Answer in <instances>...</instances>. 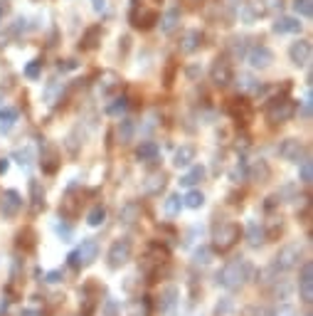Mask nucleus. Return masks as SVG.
<instances>
[{
    "label": "nucleus",
    "mask_w": 313,
    "mask_h": 316,
    "mask_svg": "<svg viewBox=\"0 0 313 316\" xmlns=\"http://www.w3.org/2000/svg\"><path fill=\"white\" fill-rule=\"evenodd\" d=\"M104 220H106V210H104L101 205H96L92 213L87 215V223L92 225V227H99V225H104Z\"/></svg>",
    "instance_id": "nucleus-31"
},
{
    "label": "nucleus",
    "mask_w": 313,
    "mask_h": 316,
    "mask_svg": "<svg viewBox=\"0 0 313 316\" xmlns=\"http://www.w3.org/2000/svg\"><path fill=\"white\" fill-rule=\"evenodd\" d=\"M57 232H59V237L64 242H69V237H72V230H69L67 225H57Z\"/></svg>",
    "instance_id": "nucleus-47"
},
{
    "label": "nucleus",
    "mask_w": 313,
    "mask_h": 316,
    "mask_svg": "<svg viewBox=\"0 0 313 316\" xmlns=\"http://www.w3.org/2000/svg\"><path fill=\"white\" fill-rule=\"evenodd\" d=\"M30 193H32V205H35V210H40V207L45 205V190H42V186H40L37 181H30Z\"/></svg>",
    "instance_id": "nucleus-30"
},
{
    "label": "nucleus",
    "mask_w": 313,
    "mask_h": 316,
    "mask_svg": "<svg viewBox=\"0 0 313 316\" xmlns=\"http://www.w3.org/2000/svg\"><path fill=\"white\" fill-rule=\"evenodd\" d=\"M126 107H129V99H126V96H119V99H113V104L106 107V112L113 114V116H119L121 112H126Z\"/></svg>",
    "instance_id": "nucleus-35"
},
{
    "label": "nucleus",
    "mask_w": 313,
    "mask_h": 316,
    "mask_svg": "<svg viewBox=\"0 0 313 316\" xmlns=\"http://www.w3.org/2000/svg\"><path fill=\"white\" fill-rule=\"evenodd\" d=\"M20 210H22V195L18 190H5L0 198V213L5 218H15Z\"/></svg>",
    "instance_id": "nucleus-8"
},
{
    "label": "nucleus",
    "mask_w": 313,
    "mask_h": 316,
    "mask_svg": "<svg viewBox=\"0 0 313 316\" xmlns=\"http://www.w3.org/2000/svg\"><path fill=\"white\" fill-rule=\"evenodd\" d=\"M244 316H269V311L264 306H249V309H244Z\"/></svg>",
    "instance_id": "nucleus-43"
},
{
    "label": "nucleus",
    "mask_w": 313,
    "mask_h": 316,
    "mask_svg": "<svg viewBox=\"0 0 313 316\" xmlns=\"http://www.w3.org/2000/svg\"><path fill=\"white\" fill-rule=\"evenodd\" d=\"M131 240L129 237H121V240H116L113 244L109 247V267L111 269H119V267H124L126 262L131 260Z\"/></svg>",
    "instance_id": "nucleus-4"
},
{
    "label": "nucleus",
    "mask_w": 313,
    "mask_h": 316,
    "mask_svg": "<svg viewBox=\"0 0 313 316\" xmlns=\"http://www.w3.org/2000/svg\"><path fill=\"white\" fill-rule=\"evenodd\" d=\"M271 316H296V309L291 304H281V306H277V309L271 311Z\"/></svg>",
    "instance_id": "nucleus-41"
},
{
    "label": "nucleus",
    "mask_w": 313,
    "mask_h": 316,
    "mask_svg": "<svg viewBox=\"0 0 313 316\" xmlns=\"http://www.w3.org/2000/svg\"><path fill=\"white\" fill-rule=\"evenodd\" d=\"M298 163H301V168H298L301 183H306V186H308V183L313 181V163H311V158L306 156V158H303V161H298Z\"/></svg>",
    "instance_id": "nucleus-28"
},
{
    "label": "nucleus",
    "mask_w": 313,
    "mask_h": 316,
    "mask_svg": "<svg viewBox=\"0 0 313 316\" xmlns=\"http://www.w3.org/2000/svg\"><path fill=\"white\" fill-rule=\"evenodd\" d=\"M298 260H301V247H298V244H286L277 255L271 269H274V272H289V269H294L296 264H298Z\"/></svg>",
    "instance_id": "nucleus-5"
},
{
    "label": "nucleus",
    "mask_w": 313,
    "mask_h": 316,
    "mask_svg": "<svg viewBox=\"0 0 313 316\" xmlns=\"http://www.w3.org/2000/svg\"><path fill=\"white\" fill-rule=\"evenodd\" d=\"M99 32H101V30H99V27H92V30H89V32H87V38H84V45H82V47H84V50H92L94 45H96V42H94V38H96V35H99Z\"/></svg>",
    "instance_id": "nucleus-42"
},
{
    "label": "nucleus",
    "mask_w": 313,
    "mask_h": 316,
    "mask_svg": "<svg viewBox=\"0 0 313 316\" xmlns=\"http://www.w3.org/2000/svg\"><path fill=\"white\" fill-rule=\"evenodd\" d=\"M298 30H301V22H298V18H291V15H284V18H279L274 22V32H279V35L298 32Z\"/></svg>",
    "instance_id": "nucleus-19"
},
{
    "label": "nucleus",
    "mask_w": 313,
    "mask_h": 316,
    "mask_svg": "<svg viewBox=\"0 0 313 316\" xmlns=\"http://www.w3.org/2000/svg\"><path fill=\"white\" fill-rule=\"evenodd\" d=\"M119 218H121V223L124 225H133L136 220H141V205L138 203H126L124 207H121Z\"/></svg>",
    "instance_id": "nucleus-22"
},
{
    "label": "nucleus",
    "mask_w": 313,
    "mask_h": 316,
    "mask_svg": "<svg viewBox=\"0 0 313 316\" xmlns=\"http://www.w3.org/2000/svg\"><path fill=\"white\" fill-rule=\"evenodd\" d=\"M92 3H94V10H96V13L106 10V0H92Z\"/></svg>",
    "instance_id": "nucleus-49"
},
{
    "label": "nucleus",
    "mask_w": 313,
    "mask_h": 316,
    "mask_svg": "<svg viewBox=\"0 0 313 316\" xmlns=\"http://www.w3.org/2000/svg\"><path fill=\"white\" fill-rule=\"evenodd\" d=\"M40 75H42V62H40V59L30 62V64L25 67V77H30V79H37Z\"/></svg>",
    "instance_id": "nucleus-39"
},
{
    "label": "nucleus",
    "mask_w": 313,
    "mask_h": 316,
    "mask_svg": "<svg viewBox=\"0 0 313 316\" xmlns=\"http://www.w3.org/2000/svg\"><path fill=\"white\" fill-rule=\"evenodd\" d=\"M178 27H180V10L178 8H168L166 13L161 15V30L166 35H173Z\"/></svg>",
    "instance_id": "nucleus-15"
},
{
    "label": "nucleus",
    "mask_w": 313,
    "mask_h": 316,
    "mask_svg": "<svg viewBox=\"0 0 313 316\" xmlns=\"http://www.w3.org/2000/svg\"><path fill=\"white\" fill-rule=\"evenodd\" d=\"M298 289H301V299H303L306 304H311V299H313V267H311V262H306V264L301 267Z\"/></svg>",
    "instance_id": "nucleus-11"
},
{
    "label": "nucleus",
    "mask_w": 313,
    "mask_h": 316,
    "mask_svg": "<svg viewBox=\"0 0 313 316\" xmlns=\"http://www.w3.org/2000/svg\"><path fill=\"white\" fill-rule=\"evenodd\" d=\"M259 8L266 13H279L284 8V0H259Z\"/></svg>",
    "instance_id": "nucleus-38"
},
{
    "label": "nucleus",
    "mask_w": 313,
    "mask_h": 316,
    "mask_svg": "<svg viewBox=\"0 0 313 316\" xmlns=\"http://www.w3.org/2000/svg\"><path fill=\"white\" fill-rule=\"evenodd\" d=\"M20 316H42V314H40L37 309H22V311H20Z\"/></svg>",
    "instance_id": "nucleus-50"
},
{
    "label": "nucleus",
    "mask_w": 313,
    "mask_h": 316,
    "mask_svg": "<svg viewBox=\"0 0 313 316\" xmlns=\"http://www.w3.org/2000/svg\"><path fill=\"white\" fill-rule=\"evenodd\" d=\"M244 57H247V62H249L254 69H266V67L271 64V59H274L271 50H269L266 45H254V47H249Z\"/></svg>",
    "instance_id": "nucleus-7"
},
{
    "label": "nucleus",
    "mask_w": 313,
    "mask_h": 316,
    "mask_svg": "<svg viewBox=\"0 0 313 316\" xmlns=\"http://www.w3.org/2000/svg\"><path fill=\"white\" fill-rule=\"evenodd\" d=\"M183 205L192 207V210H198V207H203L205 205V195L200 193V190H190V193L183 198Z\"/></svg>",
    "instance_id": "nucleus-27"
},
{
    "label": "nucleus",
    "mask_w": 313,
    "mask_h": 316,
    "mask_svg": "<svg viewBox=\"0 0 313 316\" xmlns=\"http://www.w3.org/2000/svg\"><path fill=\"white\" fill-rule=\"evenodd\" d=\"M200 45H203V32L200 30H187L183 38H180V52L192 55L195 50H200Z\"/></svg>",
    "instance_id": "nucleus-14"
},
{
    "label": "nucleus",
    "mask_w": 313,
    "mask_h": 316,
    "mask_svg": "<svg viewBox=\"0 0 313 316\" xmlns=\"http://www.w3.org/2000/svg\"><path fill=\"white\" fill-rule=\"evenodd\" d=\"M96 257H99V242L84 240L82 242V247L69 255V264H72V267H89Z\"/></svg>",
    "instance_id": "nucleus-3"
},
{
    "label": "nucleus",
    "mask_w": 313,
    "mask_h": 316,
    "mask_svg": "<svg viewBox=\"0 0 313 316\" xmlns=\"http://www.w3.org/2000/svg\"><path fill=\"white\" fill-rule=\"evenodd\" d=\"M8 166H10V163H8V158H0V175L8 170Z\"/></svg>",
    "instance_id": "nucleus-51"
},
{
    "label": "nucleus",
    "mask_w": 313,
    "mask_h": 316,
    "mask_svg": "<svg viewBox=\"0 0 313 316\" xmlns=\"http://www.w3.org/2000/svg\"><path fill=\"white\" fill-rule=\"evenodd\" d=\"M212 240H215V247L220 252H224V250H229L234 242L240 240V227L234 223H217L215 230H212Z\"/></svg>",
    "instance_id": "nucleus-2"
},
{
    "label": "nucleus",
    "mask_w": 313,
    "mask_h": 316,
    "mask_svg": "<svg viewBox=\"0 0 313 316\" xmlns=\"http://www.w3.org/2000/svg\"><path fill=\"white\" fill-rule=\"evenodd\" d=\"M244 175H247V166H244V163L240 161V163H237V168L232 170V181H242Z\"/></svg>",
    "instance_id": "nucleus-44"
},
{
    "label": "nucleus",
    "mask_w": 313,
    "mask_h": 316,
    "mask_svg": "<svg viewBox=\"0 0 313 316\" xmlns=\"http://www.w3.org/2000/svg\"><path fill=\"white\" fill-rule=\"evenodd\" d=\"M279 156L284 161H291V163H298V158L303 156V144L298 138H286L281 146H279Z\"/></svg>",
    "instance_id": "nucleus-13"
},
{
    "label": "nucleus",
    "mask_w": 313,
    "mask_h": 316,
    "mask_svg": "<svg viewBox=\"0 0 313 316\" xmlns=\"http://www.w3.org/2000/svg\"><path fill=\"white\" fill-rule=\"evenodd\" d=\"M237 87H240L242 92H249V94H264V92H266V87H264V84H259L252 75H240V79H237Z\"/></svg>",
    "instance_id": "nucleus-20"
},
{
    "label": "nucleus",
    "mask_w": 313,
    "mask_h": 316,
    "mask_svg": "<svg viewBox=\"0 0 313 316\" xmlns=\"http://www.w3.org/2000/svg\"><path fill=\"white\" fill-rule=\"evenodd\" d=\"M133 133H136V124L131 119H121L119 126H116V138L119 144H131L133 141Z\"/></svg>",
    "instance_id": "nucleus-18"
},
{
    "label": "nucleus",
    "mask_w": 313,
    "mask_h": 316,
    "mask_svg": "<svg viewBox=\"0 0 313 316\" xmlns=\"http://www.w3.org/2000/svg\"><path fill=\"white\" fill-rule=\"evenodd\" d=\"M252 277H254V267L240 257V260L227 262L217 272V284L224 287V289H229V292H237V289L244 287V282H249Z\"/></svg>",
    "instance_id": "nucleus-1"
},
{
    "label": "nucleus",
    "mask_w": 313,
    "mask_h": 316,
    "mask_svg": "<svg viewBox=\"0 0 313 316\" xmlns=\"http://www.w3.org/2000/svg\"><path fill=\"white\" fill-rule=\"evenodd\" d=\"M296 107L291 99H274L269 107H266V116L271 124H281V121H289L294 116Z\"/></svg>",
    "instance_id": "nucleus-6"
},
{
    "label": "nucleus",
    "mask_w": 313,
    "mask_h": 316,
    "mask_svg": "<svg viewBox=\"0 0 313 316\" xmlns=\"http://www.w3.org/2000/svg\"><path fill=\"white\" fill-rule=\"evenodd\" d=\"M158 156H161V149H158L155 141H143V144L138 146V151H136V158L143 161V163H153V161H158Z\"/></svg>",
    "instance_id": "nucleus-17"
},
{
    "label": "nucleus",
    "mask_w": 313,
    "mask_h": 316,
    "mask_svg": "<svg viewBox=\"0 0 313 316\" xmlns=\"http://www.w3.org/2000/svg\"><path fill=\"white\" fill-rule=\"evenodd\" d=\"M247 175H249L252 181H266V178H269V166H266V161H257L252 168H247Z\"/></svg>",
    "instance_id": "nucleus-26"
},
{
    "label": "nucleus",
    "mask_w": 313,
    "mask_h": 316,
    "mask_svg": "<svg viewBox=\"0 0 313 316\" xmlns=\"http://www.w3.org/2000/svg\"><path fill=\"white\" fill-rule=\"evenodd\" d=\"M264 240H266L264 225L257 223V220H249L247 223V242H249V247H261Z\"/></svg>",
    "instance_id": "nucleus-16"
},
{
    "label": "nucleus",
    "mask_w": 313,
    "mask_h": 316,
    "mask_svg": "<svg viewBox=\"0 0 313 316\" xmlns=\"http://www.w3.org/2000/svg\"><path fill=\"white\" fill-rule=\"evenodd\" d=\"M240 13H242V18H244V22H254L259 15V3L257 5H254V3H244Z\"/></svg>",
    "instance_id": "nucleus-33"
},
{
    "label": "nucleus",
    "mask_w": 313,
    "mask_h": 316,
    "mask_svg": "<svg viewBox=\"0 0 313 316\" xmlns=\"http://www.w3.org/2000/svg\"><path fill=\"white\" fill-rule=\"evenodd\" d=\"M178 304H180V292H178V287H166L163 294H161V301H158L161 311L166 316H175L178 314Z\"/></svg>",
    "instance_id": "nucleus-9"
},
{
    "label": "nucleus",
    "mask_w": 313,
    "mask_h": 316,
    "mask_svg": "<svg viewBox=\"0 0 313 316\" xmlns=\"http://www.w3.org/2000/svg\"><path fill=\"white\" fill-rule=\"evenodd\" d=\"M15 121H18V109H13V107H3L0 109V129L8 131Z\"/></svg>",
    "instance_id": "nucleus-25"
},
{
    "label": "nucleus",
    "mask_w": 313,
    "mask_h": 316,
    "mask_svg": "<svg viewBox=\"0 0 313 316\" xmlns=\"http://www.w3.org/2000/svg\"><path fill=\"white\" fill-rule=\"evenodd\" d=\"M212 262V250L210 247H198L195 252H192V264H210Z\"/></svg>",
    "instance_id": "nucleus-29"
},
{
    "label": "nucleus",
    "mask_w": 313,
    "mask_h": 316,
    "mask_svg": "<svg viewBox=\"0 0 313 316\" xmlns=\"http://www.w3.org/2000/svg\"><path fill=\"white\" fill-rule=\"evenodd\" d=\"M131 316H148V301H136V304H131Z\"/></svg>",
    "instance_id": "nucleus-40"
},
{
    "label": "nucleus",
    "mask_w": 313,
    "mask_h": 316,
    "mask_svg": "<svg viewBox=\"0 0 313 316\" xmlns=\"http://www.w3.org/2000/svg\"><path fill=\"white\" fill-rule=\"evenodd\" d=\"M227 3H232V5H240V0H227Z\"/></svg>",
    "instance_id": "nucleus-53"
},
{
    "label": "nucleus",
    "mask_w": 313,
    "mask_h": 316,
    "mask_svg": "<svg viewBox=\"0 0 313 316\" xmlns=\"http://www.w3.org/2000/svg\"><path fill=\"white\" fill-rule=\"evenodd\" d=\"M3 13H5V5L0 3V20H3Z\"/></svg>",
    "instance_id": "nucleus-52"
},
{
    "label": "nucleus",
    "mask_w": 313,
    "mask_h": 316,
    "mask_svg": "<svg viewBox=\"0 0 313 316\" xmlns=\"http://www.w3.org/2000/svg\"><path fill=\"white\" fill-rule=\"evenodd\" d=\"M166 188V175L163 173H150L146 181H143V190H146L148 195H155V193H161Z\"/></svg>",
    "instance_id": "nucleus-21"
},
{
    "label": "nucleus",
    "mask_w": 313,
    "mask_h": 316,
    "mask_svg": "<svg viewBox=\"0 0 313 316\" xmlns=\"http://www.w3.org/2000/svg\"><path fill=\"white\" fill-rule=\"evenodd\" d=\"M62 92V84H55V87H50V89H47V101H50V104H55V99H57V94Z\"/></svg>",
    "instance_id": "nucleus-46"
},
{
    "label": "nucleus",
    "mask_w": 313,
    "mask_h": 316,
    "mask_svg": "<svg viewBox=\"0 0 313 316\" xmlns=\"http://www.w3.org/2000/svg\"><path fill=\"white\" fill-rule=\"evenodd\" d=\"M205 178V168L203 166H192L187 173H185L183 178H180V186H185V188H192V186H198L200 181Z\"/></svg>",
    "instance_id": "nucleus-24"
},
{
    "label": "nucleus",
    "mask_w": 313,
    "mask_h": 316,
    "mask_svg": "<svg viewBox=\"0 0 313 316\" xmlns=\"http://www.w3.org/2000/svg\"><path fill=\"white\" fill-rule=\"evenodd\" d=\"M210 77H212V82H215L217 87L229 84V82H232V67H229V62H227V59H215V64H212V69H210Z\"/></svg>",
    "instance_id": "nucleus-12"
},
{
    "label": "nucleus",
    "mask_w": 313,
    "mask_h": 316,
    "mask_svg": "<svg viewBox=\"0 0 313 316\" xmlns=\"http://www.w3.org/2000/svg\"><path fill=\"white\" fill-rule=\"evenodd\" d=\"M47 282H50V284H57V282H62V272H47Z\"/></svg>",
    "instance_id": "nucleus-48"
},
{
    "label": "nucleus",
    "mask_w": 313,
    "mask_h": 316,
    "mask_svg": "<svg viewBox=\"0 0 313 316\" xmlns=\"http://www.w3.org/2000/svg\"><path fill=\"white\" fill-rule=\"evenodd\" d=\"M163 207H166L168 215H178V213L183 210V198H180V195H168V200Z\"/></svg>",
    "instance_id": "nucleus-32"
},
{
    "label": "nucleus",
    "mask_w": 313,
    "mask_h": 316,
    "mask_svg": "<svg viewBox=\"0 0 313 316\" xmlns=\"http://www.w3.org/2000/svg\"><path fill=\"white\" fill-rule=\"evenodd\" d=\"M294 8H296V13H298V15H303V18H311V15H313L311 0H296Z\"/></svg>",
    "instance_id": "nucleus-36"
},
{
    "label": "nucleus",
    "mask_w": 313,
    "mask_h": 316,
    "mask_svg": "<svg viewBox=\"0 0 313 316\" xmlns=\"http://www.w3.org/2000/svg\"><path fill=\"white\" fill-rule=\"evenodd\" d=\"M306 316H311V314H306Z\"/></svg>",
    "instance_id": "nucleus-55"
},
{
    "label": "nucleus",
    "mask_w": 313,
    "mask_h": 316,
    "mask_svg": "<svg viewBox=\"0 0 313 316\" xmlns=\"http://www.w3.org/2000/svg\"><path fill=\"white\" fill-rule=\"evenodd\" d=\"M192 158H195V149L192 146H180V149L175 151V158H173V166L175 168H185L192 163Z\"/></svg>",
    "instance_id": "nucleus-23"
},
{
    "label": "nucleus",
    "mask_w": 313,
    "mask_h": 316,
    "mask_svg": "<svg viewBox=\"0 0 313 316\" xmlns=\"http://www.w3.org/2000/svg\"><path fill=\"white\" fill-rule=\"evenodd\" d=\"M229 50H232V55H234V57H240V59H242V57L247 55V50H249V47H247V40H244V38H234V40H232V45H229Z\"/></svg>",
    "instance_id": "nucleus-34"
},
{
    "label": "nucleus",
    "mask_w": 313,
    "mask_h": 316,
    "mask_svg": "<svg viewBox=\"0 0 313 316\" xmlns=\"http://www.w3.org/2000/svg\"><path fill=\"white\" fill-rule=\"evenodd\" d=\"M289 57H291V62H294L296 67H306V64L311 62V42H308V40L294 42L291 50H289Z\"/></svg>",
    "instance_id": "nucleus-10"
},
{
    "label": "nucleus",
    "mask_w": 313,
    "mask_h": 316,
    "mask_svg": "<svg viewBox=\"0 0 313 316\" xmlns=\"http://www.w3.org/2000/svg\"><path fill=\"white\" fill-rule=\"evenodd\" d=\"M18 158H20V166H25V168H30V166H32V158H30V151H20V153H18Z\"/></svg>",
    "instance_id": "nucleus-45"
},
{
    "label": "nucleus",
    "mask_w": 313,
    "mask_h": 316,
    "mask_svg": "<svg viewBox=\"0 0 313 316\" xmlns=\"http://www.w3.org/2000/svg\"><path fill=\"white\" fill-rule=\"evenodd\" d=\"M311 104H313V94H311V87H308V92L303 96V101H301V116L308 121L311 119Z\"/></svg>",
    "instance_id": "nucleus-37"
},
{
    "label": "nucleus",
    "mask_w": 313,
    "mask_h": 316,
    "mask_svg": "<svg viewBox=\"0 0 313 316\" xmlns=\"http://www.w3.org/2000/svg\"><path fill=\"white\" fill-rule=\"evenodd\" d=\"M192 3H200V0H192Z\"/></svg>",
    "instance_id": "nucleus-54"
}]
</instances>
